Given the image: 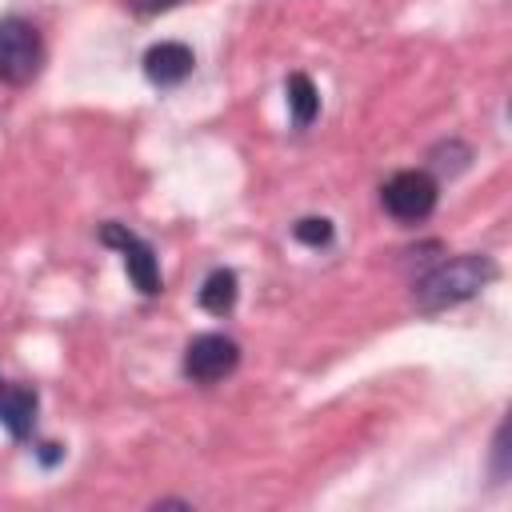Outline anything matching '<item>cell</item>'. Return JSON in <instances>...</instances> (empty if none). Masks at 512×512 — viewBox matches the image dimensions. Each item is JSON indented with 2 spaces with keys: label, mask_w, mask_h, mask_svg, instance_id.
Wrapping results in <instances>:
<instances>
[{
  "label": "cell",
  "mask_w": 512,
  "mask_h": 512,
  "mask_svg": "<svg viewBox=\"0 0 512 512\" xmlns=\"http://www.w3.org/2000/svg\"><path fill=\"white\" fill-rule=\"evenodd\" d=\"M488 280H496V260L484 252H464V256H452V260L436 264L432 272H424L412 284V300L420 312H444V308L472 300Z\"/></svg>",
  "instance_id": "cell-1"
},
{
  "label": "cell",
  "mask_w": 512,
  "mask_h": 512,
  "mask_svg": "<svg viewBox=\"0 0 512 512\" xmlns=\"http://www.w3.org/2000/svg\"><path fill=\"white\" fill-rule=\"evenodd\" d=\"M44 68V36L24 16L0 20V80L12 88H24Z\"/></svg>",
  "instance_id": "cell-2"
},
{
  "label": "cell",
  "mask_w": 512,
  "mask_h": 512,
  "mask_svg": "<svg viewBox=\"0 0 512 512\" xmlns=\"http://www.w3.org/2000/svg\"><path fill=\"white\" fill-rule=\"evenodd\" d=\"M436 200H440V184L424 172V168H404L396 176L384 180L380 188V204L392 220L400 224H420L436 212Z\"/></svg>",
  "instance_id": "cell-3"
},
{
  "label": "cell",
  "mask_w": 512,
  "mask_h": 512,
  "mask_svg": "<svg viewBox=\"0 0 512 512\" xmlns=\"http://www.w3.org/2000/svg\"><path fill=\"white\" fill-rule=\"evenodd\" d=\"M100 244H108L124 256L128 280L136 284L140 296H160V260H156V248L144 236H136L128 224L108 220V224H100Z\"/></svg>",
  "instance_id": "cell-4"
},
{
  "label": "cell",
  "mask_w": 512,
  "mask_h": 512,
  "mask_svg": "<svg viewBox=\"0 0 512 512\" xmlns=\"http://www.w3.org/2000/svg\"><path fill=\"white\" fill-rule=\"evenodd\" d=\"M236 364H240V344L224 332H200L184 348V376L192 384H216V380L232 376Z\"/></svg>",
  "instance_id": "cell-5"
},
{
  "label": "cell",
  "mask_w": 512,
  "mask_h": 512,
  "mask_svg": "<svg viewBox=\"0 0 512 512\" xmlns=\"http://www.w3.org/2000/svg\"><path fill=\"white\" fill-rule=\"evenodd\" d=\"M192 68H196V56H192V48L180 44V40H160V44H152V48L144 52V76H148L156 88H176V84H184V80L192 76Z\"/></svg>",
  "instance_id": "cell-6"
},
{
  "label": "cell",
  "mask_w": 512,
  "mask_h": 512,
  "mask_svg": "<svg viewBox=\"0 0 512 512\" xmlns=\"http://www.w3.org/2000/svg\"><path fill=\"white\" fill-rule=\"evenodd\" d=\"M0 424H4L16 440H28V436H32V424H36V388H28V384H8L4 396H0Z\"/></svg>",
  "instance_id": "cell-7"
},
{
  "label": "cell",
  "mask_w": 512,
  "mask_h": 512,
  "mask_svg": "<svg viewBox=\"0 0 512 512\" xmlns=\"http://www.w3.org/2000/svg\"><path fill=\"white\" fill-rule=\"evenodd\" d=\"M236 296H240V280L232 268H212L200 284V308L212 316H228L236 308Z\"/></svg>",
  "instance_id": "cell-8"
},
{
  "label": "cell",
  "mask_w": 512,
  "mask_h": 512,
  "mask_svg": "<svg viewBox=\"0 0 512 512\" xmlns=\"http://www.w3.org/2000/svg\"><path fill=\"white\" fill-rule=\"evenodd\" d=\"M284 92H288V112H292V124H296V128H308V124L316 120V112H320L316 84H312L304 72H292V76H288V84H284Z\"/></svg>",
  "instance_id": "cell-9"
},
{
  "label": "cell",
  "mask_w": 512,
  "mask_h": 512,
  "mask_svg": "<svg viewBox=\"0 0 512 512\" xmlns=\"http://www.w3.org/2000/svg\"><path fill=\"white\" fill-rule=\"evenodd\" d=\"M292 236H296L300 244H308V248H324V244H332L336 228H332V220H324V216H304V220L292 224Z\"/></svg>",
  "instance_id": "cell-10"
},
{
  "label": "cell",
  "mask_w": 512,
  "mask_h": 512,
  "mask_svg": "<svg viewBox=\"0 0 512 512\" xmlns=\"http://www.w3.org/2000/svg\"><path fill=\"white\" fill-rule=\"evenodd\" d=\"M180 0H132V12L136 16H156V12H168V8H176Z\"/></svg>",
  "instance_id": "cell-11"
},
{
  "label": "cell",
  "mask_w": 512,
  "mask_h": 512,
  "mask_svg": "<svg viewBox=\"0 0 512 512\" xmlns=\"http://www.w3.org/2000/svg\"><path fill=\"white\" fill-rule=\"evenodd\" d=\"M60 456H64V448H60V444H40V460H44V464H56Z\"/></svg>",
  "instance_id": "cell-12"
},
{
  "label": "cell",
  "mask_w": 512,
  "mask_h": 512,
  "mask_svg": "<svg viewBox=\"0 0 512 512\" xmlns=\"http://www.w3.org/2000/svg\"><path fill=\"white\" fill-rule=\"evenodd\" d=\"M4 388H8V384H4V380H0V396H4Z\"/></svg>",
  "instance_id": "cell-13"
}]
</instances>
